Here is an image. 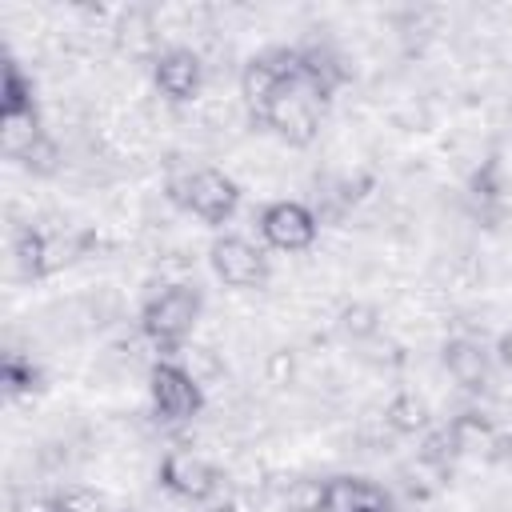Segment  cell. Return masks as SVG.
<instances>
[{
  "mask_svg": "<svg viewBox=\"0 0 512 512\" xmlns=\"http://www.w3.org/2000/svg\"><path fill=\"white\" fill-rule=\"evenodd\" d=\"M200 288L180 280V284H164L160 292H152L140 308V332L160 348V360H172L180 340L192 332V324L200 320Z\"/></svg>",
  "mask_w": 512,
  "mask_h": 512,
  "instance_id": "6da1fadb",
  "label": "cell"
},
{
  "mask_svg": "<svg viewBox=\"0 0 512 512\" xmlns=\"http://www.w3.org/2000/svg\"><path fill=\"white\" fill-rule=\"evenodd\" d=\"M148 396H152V412L168 424H188L204 408V388L180 360H156L152 364Z\"/></svg>",
  "mask_w": 512,
  "mask_h": 512,
  "instance_id": "7a4b0ae2",
  "label": "cell"
},
{
  "mask_svg": "<svg viewBox=\"0 0 512 512\" xmlns=\"http://www.w3.org/2000/svg\"><path fill=\"white\" fill-rule=\"evenodd\" d=\"M320 220L308 204L300 200H272L260 208V236L264 244L280 248V252H304L316 244Z\"/></svg>",
  "mask_w": 512,
  "mask_h": 512,
  "instance_id": "3957f363",
  "label": "cell"
},
{
  "mask_svg": "<svg viewBox=\"0 0 512 512\" xmlns=\"http://www.w3.org/2000/svg\"><path fill=\"white\" fill-rule=\"evenodd\" d=\"M192 216H200L204 224H224L232 220V212L240 208V188L228 172L220 168H196L184 180V200H180Z\"/></svg>",
  "mask_w": 512,
  "mask_h": 512,
  "instance_id": "277c9868",
  "label": "cell"
},
{
  "mask_svg": "<svg viewBox=\"0 0 512 512\" xmlns=\"http://www.w3.org/2000/svg\"><path fill=\"white\" fill-rule=\"evenodd\" d=\"M312 100L316 96H308L304 88H280L260 116H264V124L280 140H288L292 148H308L316 140V132H320V116H316V104Z\"/></svg>",
  "mask_w": 512,
  "mask_h": 512,
  "instance_id": "5b68a950",
  "label": "cell"
},
{
  "mask_svg": "<svg viewBox=\"0 0 512 512\" xmlns=\"http://www.w3.org/2000/svg\"><path fill=\"white\" fill-rule=\"evenodd\" d=\"M208 260L228 288H260L268 280V256L244 236H216Z\"/></svg>",
  "mask_w": 512,
  "mask_h": 512,
  "instance_id": "8992f818",
  "label": "cell"
},
{
  "mask_svg": "<svg viewBox=\"0 0 512 512\" xmlns=\"http://www.w3.org/2000/svg\"><path fill=\"white\" fill-rule=\"evenodd\" d=\"M160 488H168V492L180 496V500L200 504V500H212V496H216L220 472H216L204 456H196V452H188V448H172V452H164V460H160Z\"/></svg>",
  "mask_w": 512,
  "mask_h": 512,
  "instance_id": "52a82bcc",
  "label": "cell"
},
{
  "mask_svg": "<svg viewBox=\"0 0 512 512\" xmlns=\"http://www.w3.org/2000/svg\"><path fill=\"white\" fill-rule=\"evenodd\" d=\"M152 80L160 96H168L172 104H188L204 88V60L192 48H160V56L152 60Z\"/></svg>",
  "mask_w": 512,
  "mask_h": 512,
  "instance_id": "ba28073f",
  "label": "cell"
},
{
  "mask_svg": "<svg viewBox=\"0 0 512 512\" xmlns=\"http://www.w3.org/2000/svg\"><path fill=\"white\" fill-rule=\"evenodd\" d=\"M324 512H396L392 492L368 476H328Z\"/></svg>",
  "mask_w": 512,
  "mask_h": 512,
  "instance_id": "9c48e42d",
  "label": "cell"
},
{
  "mask_svg": "<svg viewBox=\"0 0 512 512\" xmlns=\"http://www.w3.org/2000/svg\"><path fill=\"white\" fill-rule=\"evenodd\" d=\"M440 360H444L448 376L460 388L476 392V388L488 384V352H484L480 340H472V336H448L444 348H440Z\"/></svg>",
  "mask_w": 512,
  "mask_h": 512,
  "instance_id": "30bf717a",
  "label": "cell"
},
{
  "mask_svg": "<svg viewBox=\"0 0 512 512\" xmlns=\"http://www.w3.org/2000/svg\"><path fill=\"white\" fill-rule=\"evenodd\" d=\"M280 88H284V80H280V72H276V64H272L268 52L252 56V60L240 68V96H244V104H252L256 112H264Z\"/></svg>",
  "mask_w": 512,
  "mask_h": 512,
  "instance_id": "8fae6325",
  "label": "cell"
},
{
  "mask_svg": "<svg viewBox=\"0 0 512 512\" xmlns=\"http://www.w3.org/2000/svg\"><path fill=\"white\" fill-rule=\"evenodd\" d=\"M40 136H48V132L40 128V112L36 108L0 116V148H4L8 160H24Z\"/></svg>",
  "mask_w": 512,
  "mask_h": 512,
  "instance_id": "7c38bea8",
  "label": "cell"
},
{
  "mask_svg": "<svg viewBox=\"0 0 512 512\" xmlns=\"http://www.w3.org/2000/svg\"><path fill=\"white\" fill-rule=\"evenodd\" d=\"M384 424L392 432H400V436H416V432H428L432 428V412H428V404L416 392H396L384 404Z\"/></svg>",
  "mask_w": 512,
  "mask_h": 512,
  "instance_id": "4fadbf2b",
  "label": "cell"
},
{
  "mask_svg": "<svg viewBox=\"0 0 512 512\" xmlns=\"http://www.w3.org/2000/svg\"><path fill=\"white\" fill-rule=\"evenodd\" d=\"M448 428H452L460 452H492L496 440H500L496 428H492V420L484 412H460V416L448 420Z\"/></svg>",
  "mask_w": 512,
  "mask_h": 512,
  "instance_id": "5bb4252c",
  "label": "cell"
},
{
  "mask_svg": "<svg viewBox=\"0 0 512 512\" xmlns=\"http://www.w3.org/2000/svg\"><path fill=\"white\" fill-rule=\"evenodd\" d=\"M120 44L132 52V56H144V60H156L160 56V48H156V24H152V16L144 12V8H132L124 20H120Z\"/></svg>",
  "mask_w": 512,
  "mask_h": 512,
  "instance_id": "9a60e30c",
  "label": "cell"
},
{
  "mask_svg": "<svg viewBox=\"0 0 512 512\" xmlns=\"http://www.w3.org/2000/svg\"><path fill=\"white\" fill-rule=\"evenodd\" d=\"M336 328H340L348 340L364 344V340L380 336V308H376V304H368V300H352V304H344V308H340Z\"/></svg>",
  "mask_w": 512,
  "mask_h": 512,
  "instance_id": "2e32d148",
  "label": "cell"
},
{
  "mask_svg": "<svg viewBox=\"0 0 512 512\" xmlns=\"http://www.w3.org/2000/svg\"><path fill=\"white\" fill-rule=\"evenodd\" d=\"M456 456H460V448H456V436H452L448 424L420 432V448H416V460H420V464H432V468H440V472H452V460H456Z\"/></svg>",
  "mask_w": 512,
  "mask_h": 512,
  "instance_id": "e0dca14e",
  "label": "cell"
},
{
  "mask_svg": "<svg viewBox=\"0 0 512 512\" xmlns=\"http://www.w3.org/2000/svg\"><path fill=\"white\" fill-rule=\"evenodd\" d=\"M324 500H328V480H320V476H296L284 488L288 512H324Z\"/></svg>",
  "mask_w": 512,
  "mask_h": 512,
  "instance_id": "ac0fdd59",
  "label": "cell"
},
{
  "mask_svg": "<svg viewBox=\"0 0 512 512\" xmlns=\"http://www.w3.org/2000/svg\"><path fill=\"white\" fill-rule=\"evenodd\" d=\"M28 108H36V100H32V80L20 72L16 60H8V64H4V88H0V116H8V112H28Z\"/></svg>",
  "mask_w": 512,
  "mask_h": 512,
  "instance_id": "d6986e66",
  "label": "cell"
},
{
  "mask_svg": "<svg viewBox=\"0 0 512 512\" xmlns=\"http://www.w3.org/2000/svg\"><path fill=\"white\" fill-rule=\"evenodd\" d=\"M0 384H4V392H8V396L36 392V388H40V368H36L32 360H24V356L8 352V356H4V364H0Z\"/></svg>",
  "mask_w": 512,
  "mask_h": 512,
  "instance_id": "ffe728a7",
  "label": "cell"
},
{
  "mask_svg": "<svg viewBox=\"0 0 512 512\" xmlns=\"http://www.w3.org/2000/svg\"><path fill=\"white\" fill-rule=\"evenodd\" d=\"M12 256H16V264H20L24 276L40 280V268H44V232H36V228H20L16 240H12Z\"/></svg>",
  "mask_w": 512,
  "mask_h": 512,
  "instance_id": "44dd1931",
  "label": "cell"
},
{
  "mask_svg": "<svg viewBox=\"0 0 512 512\" xmlns=\"http://www.w3.org/2000/svg\"><path fill=\"white\" fill-rule=\"evenodd\" d=\"M32 176H52L56 168H60V148H56V140L52 136H40L36 144H32V152L20 160Z\"/></svg>",
  "mask_w": 512,
  "mask_h": 512,
  "instance_id": "7402d4cb",
  "label": "cell"
},
{
  "mask_svg": "<svg viewBox=\"0 0 512 512\" xmlns=\"http://www.w3.org/2000/svg\"><path fill=\"white\" fill-rule=\"evenodd\" d=\"M60 496V512H108L104 496L96 488H84V484H68Z\"/></svg>",
  "mask_w": 512,
  "mask_h": 512,
  "instance_id": "603a6c76",
  "label": "cell"
},
{
  "mask_svg": "<svg viewBox=\"0 0 512 512\" xmlns=\"http://www.w3.org/2000/svg\"><path fill=\"white\" fill-rule=\"evenodd\" d=\"M264 376H268V384H292V376H296V352H292V348H276V352H268V360H264Z\"/></svg>",
  "mask_w": 512,
  "mask_h": 512,
  "instance_id": "cb8c5ba5",
  "label": "cell"
},
{
  "mask_svg": "<svg viewBox=\"0 0 512 512\" xmlns=\"http://www.w3.org/2000/svg\"><path fill=\"white\" fill-rule=\"evenodd\" d=\"M472 196H476V200H496V196H500V168H496L492 160L472 176Z\"/></svg>",
  "mask_w": 512,
  "mask_h": 512,
  "instance_id": "d4e9b609",
  "label": "cell"
},
{
  "mask_svg": "<svg viewBox=\"0 0 512 512\" xmlns=\"http://www.w3.org/2000/svg\"><path fill=\"white\" fill-rule=\"evenodd\" d=\"M20 512H60V496H28Z\"/></svg>",
  "mask_w": 512,
  "mask_h": 512,
  "instance_id": "484cf974",
  "label": "cell"
},
{
  "mask_svg": "<svg viewBox=\"0 0 512 512\" xmlns=\"http://www.w3.org/2000/svg\"><path fill=\"white\" fill-rule=\"evenodd\" d=\"M496 360H500L504 368H512V328L500 332V340H496Z\"/></svg>",
  "mask_w": 512,
  "mask_h": 512,
  "instance_id": "4316f807",
  "label": "cell"
},
{
  "mask_svg": "<svg viewBox=\"0 0 512 512\" xmlns=\"http://www.w3.org/2000/svg\"><path fill=\"white\" fill-rule=\"evenodd\" d=\"M212 512H244V508H236V504H216Z\"/></svg>",
  "mask_w": 512,
  "mask_h": 512,
  "instance_id": "83f0119b",
  "label": "cell"
}]
</instances>
